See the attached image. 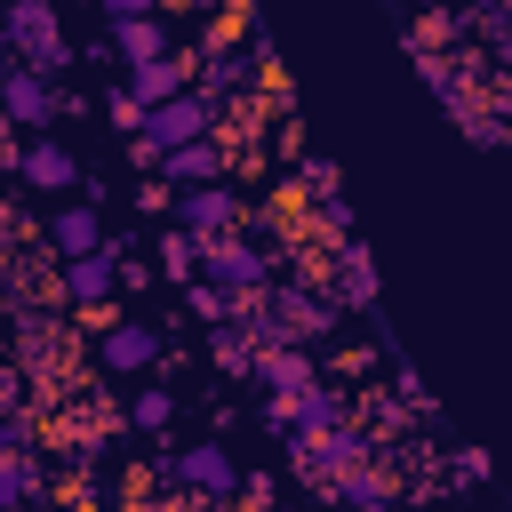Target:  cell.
<instances>
[{"instance_id": "obj_8", "label": "cell", "mask_w": 512, "mask_h": 512, "mask_svg": "<svg viewBox=\"0 0 512 512\" xmlns=\"http://www.w3.org/2000/svg\"><path fill=\"white\" fill-rule=\"evenodd\" d=\"M168 480H176V488H192L200 504H232V488H240V464H232V448H216V440H192V448H168Z\"/></svg>"}, {"instance_id": "obj_17", "label": "cell", "mask_w": 512, "mask_h": 512, "mask_svg": "<svg viewBox=\"0 0 512 512\" xmlns=\"http://www.w3.org/2000/svg\"><path fill=\"white\" fill-rule=\"evenodd\" d=\"M168 48H176V32L160 24V8H152V16H120V24H112V56H120V64H152V56H168Z\"/></svg>"}, {"instance_id": "obj_4", "label": "cell", "mask_w": 512, "mask_h": 512, "mask_svg": "<svg viewBox=\"0 0 512 512\" xmlns=\"http://www.w3.org/2000/svg\"><path fill=\"white\" fill-rule=\"evenodd\" d=\"M200 280H216L224 296H256V288H272V256L248 232H216V240H200Z\"/></svg>"}, {"instance_id": "obj_16", "label": "cell", "mask_w": 512, "mask_h": 512, "mask_svg": "<svg viewBox=\"0 0 512 512\" xmlns=\"http://www.w3.org/2000/svg\"><path fill=\"white\" fill-rule=\"evenodd\" d=\"M320 496H328V504H344V512H384V504H392V464H384V456H368V464L336 472Z\"/></svg>"}, {"instance_id": "obj_26", "label": "cell", "mask_w": 512, "mask_h": 512, "mask_svg": "<svg viewBox=\"0 0 512 512\" xmlns=\"http://www.w3.org/2000/svg\"><path fill=\"white\" fill-rule=\"evenodd\" d=\"M168 200H176V192H168V184H160V176H152V184H144V192H136V208H144V216H168Z\"/></svg>"}, {"instance_id": "obj_9", "label": "cell", "mask_w": 512, "mask_h": 512, "mask_svg": "<svg viewBox=\"0 0 512 512\" xmlns=\"http://www.w3.org/2000/svg\"><path fill=\"white\" fill-rule=\"evenodd\" d=\"M56 296L80 304V312H104V304L120 296V256H112V240L88 248V256H56Z\"/></svg>"}, {"instance_id": "obj_24", "label": "cell", "mask_w": 512, "mask_h": 512, "mask_svg": "<svg viewBox=\"0 0 512 512\" xmlns=\"http://www.w3.org/2000/svg\"><path fill=\"white\" fill-rule=\"evenodd\" d=\"M104 120H112L120 136H136V128H144V104H136V96H128L120 80H112V88H104Z\"/></svg>"}, {"instance_id": "obj_7", "label": "cell", "mask_w": 512, "mask_h": 512, "mask_svg": "<svg viewBox=\"0 0 512 512\" xmlns=\"http://www.w3.org/2000/svg\"><path fill=\"white\" fill-rule=\"evenodd\" d=\"M328 424H344V392L336 384H296V392H280V400H264V432L272 440H296V432H328Z\"/></svg>"}, {"instance_id": "obj_5", "label": "cell", "mask_w": 512, "mask_h": 512, "mask_svg": "<svg viewBox=\"0 0 512 512\" xmlns=\"http://www.w3.org/2000/svg\"><path fill=\"white\" fill-rule=\"evenodd\" d=\"M168 216H176V232H192V240H216V232H240V216H248V192H232V176H216V184H192V192H176V200H168Z\"/></svg>"}, {"instance_id": "obj_1", "label": "cell", "mask_w": 512, "mask_h": 512, "mask_svg": "<svg viewBox=\"0 0 512 512\" xmlns=\"http://www.w3.org/2000/svg\"><path fill=\"white\" fill-rule=\"evenodd\" d=\"M0 40H8V56L24 64V72H64L72 64V32H64V16H56V0H8L0 8Z\"/></svg>"}, {"instance_id": "obj_14", "label": "cell", "mask_w": 512, "mask_h": 512, "mask_svg": "<svg viewBox=\"0 0 512 512\" xmlns=\"http://www.w3.org/2000/svg\"><path fill=\"white\" fill-rule=\"evenodd\" d=\"M312 376H320V368H312V344H256L240 384H256L264 400H280V392H296V384H312Z\"/></svg>"}, {"instance_id": "obj_2", "label": "cell", "mask_w": 512, "mask_h": 512, "mask_svg": "<svg viewBox=\"0 0 512 512\" xmlns=\"http://www.w3.org/2000/svg\"><path fill=\"white\" fill-rule=\"evenodd\" d=\"M192 136H216V104H208L200 88H176L168 104H144V128L128 136V160L152 168L168 144H192Z\"/></svg>"}, {"instance_id": "obj_23", "label": "cell", "mask_w": 512, "mask_h": 512, "mask_svg": "<svg viewBox=\"0 0 512 512\" xmlns=\"http://www.w3.org/2000/svg\"><path fill=\"white\" fill-rule=\"evenodd\" d=\"M184 312H192L200 328H216V320H232V312H240V296H224L216 280H184Z\"/></svg>"}, {"instance_id": "obj_28", "label": "cell", "mask_w": 512, "mask_h": 512, "mask_svg": "<svg viewBox=\"0 0 512 512\" xmlns=\"http://www.w3.org/2000/svg\"><path fill=\"white\" fill-rule=\"evenodd\" d=\"M384 512H424V504H384Z\"/></svg>"}, {"instance_id": "obj_3", "label": "cell", "mask_w": 512, "mask_h": 512, "mask_svg": "<svg viewBox=\"0 0 512 512\" xmlns=\"http://www.w3.org/2000/svg\"><path fill=\"white\" fill-rule=\"evenodd\" d=\"M376 456V440L360 432V424H328V432H296L288 440V472L304 480V488H328L336 472H352V464H368Z\"/></svg>"}, {"instance_id": "obj_10", "label": "cell", "mask_w": 512, "mask_h": 512, "mask_svg": "<svg viewBox=\"0 0 512 512\" xmlns=\"http://www.w3.org/2000/svg\"><path fill=\"white\" fill-rule=\"evenodd\" d=\"M160 352H168V344H160L152 320H112V312L96 320V368H104V376H144Z\"/></svg>"}, {"instance_id": "obj_19", "label": "cell", "mask_w": 512, "mask_h": 512, "mask_svg": "<svg viewBox=\"0 0 512 512\" xmlns=\"http://www.w3.org/2000/svg\"><path fill=\"white\" fill-rule=\"evenodd\" d=\"M152 256H160V264H152V272H160V280H168V288H184V280H192V272H200V240H192V232H176V224H168V232H160V248H152Z\"/></svg>"}, {"instance_id": "obj_6", "label": "cell", "mask_w": 512, "mask_h": 512, "mask_svg": "<svg viewBox=\"0 0 512 512\" xmlns=\"http://www.w3.org/2000/svg\"><path fill=\"white\" fill-rule=\"evenodd\" d=\"M312 288H328L344 312H376V264H368V248L344 232V240H328L320 248V272H312Z\"/></svg>"}, {"instance_id": "obj_21", "label": "cell", "mask_w": 512, "mask_h": 512, "mask_svg": "<svg viewBox=\"0 0 512 512\" xmlns=\"http://www.w3.org/2000/svg\"><path fill=\"white\" fill-rule=\"evenodd\" d=\"M40 496V464H32V448L24 456H0V512H24Z\"/></svg>"}, {"instance_id": "obj_25", "label": "cell", "mask_w": 512, "mask_h": 512, "mask_svg": "<svg viewBox=\"0 0 512 512\" xmlns=\"http://www.w3.org/2000/svg\"><path fill=\"white\" fill-rule=\"evenodd\" d=\"M456 480L480 488V480H488V456H480V448H456Z\"/></svg>"}, {"instance_id": "obj_18", "label": "cell", "mask_w": 512, "mask_h": 512, "mask_svg": "<svg viewBox=\"0 0 512 512\" xmlns=\"http://www.w3.org/2000/svg\"><path fill=\"white\" fill-rule=\"evenodd\" d=\"M120 88H128L136 104H168L176 88H192V64L168 48V56H152V64H128V80H120Z\"/></svg>"}, {"instance_id": "obj_27", "label": "cell", "mask_w": 512, "mask_h": 512, "mask_svg": "<svg viewBox=\"0 0 512 512\" xmlns=\"http://www.w3.org/2000/svg\"><path fill=\"white\" fill-rule=\"evenodd\" d=\"M96 8H104V16H112V24H120V16H152V8H160V0H96Z\"/></svg>"}, {"instance_id": "obj_20", "label": "cell", "mask_w": 512, "mask_h": 512, "mask_svg": "<svg viewBox=\"0 0 512 512\" xmlns=\"http://www.w3.org/2000/svg\"><path fill=\"white\" fill-rule=\"evenodd\" d=\"M128 424H136L144 440H160V432L176 424V392H168V384H144V392H128Z\"/></svg>"}, {"instance_id": "obj_11", "label": "cell", "mask_w": 512, "mask_h": 512, "mask_svg": "<svg viewBox=\"0 0 512 512\" xmlns=\"http://www.w3.org/2000/svg\"><path fill=\"white\" fill-rule=\"evenodd\" d=\"M152 176H160L168 192H192V184H216V176H232V152H224L216 136H192V144H168V152L152 160Z\"/></svg>"}, {"instance_id": "obj_12", "label": "cell", "mask_w": 512, "mask_h": 512, "mask_svg": "<svg viewBox=\"0 0 512 512\" xmlns=\"http://www.w3.org/2000/svg\"><path fill=\"white\" fill-rule=\"evenodd\" d=\"M0 112H8V128H56V80L48 72H24V64H8L0 72Z\"/></svg>"}, {"instance_id": "obj_15", "label": "cell", "mask_w": 512, "mask_h": 512, "mask_svg": "<svg viewBox=\"0 0 512 512\" xmlns=\"http://www.w3.org/2000/svg\"><path fill=\"white\" fill-rule=\"evenodd\" d=\"M88 248H104L96 200H56L48 208V256H88Z\"/></svg>"}, {"instance_id": "obj_22", "label": "cell", "mask_w": 512, "mask_h": 512, "mask_svg": "<svg viewBox=\"0 0 512 512\" xmlns=\"http://www.w3.org/2000/svg\"><path fill=\"white\" fill-rule=\"evenodd\" d=\"M248 352H256V344H248L240 320H216V328H208V360H216L224 376H248Z\"/></svg>"}, {"instance_id": "obj_13", "label": "cell", "mask_w": 512, "mask_h": 512, "mask_svg": "<svg viewBox=\"0 0 512 512\" xmlns=\"http://www.w3.org/2000/svg\"><path fill=\"white\" fill-rule=\"evenodd\" d=\"M8 168H16L32 192H72V184H80V160H72V144H64V136H48V128H40L32 144H16V160H8Z\"/></svg>"}]
</instances>
